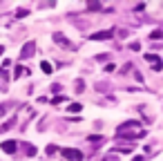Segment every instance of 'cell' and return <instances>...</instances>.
<instances>
[{
  "label": "cell",
  "instance_id": "cell-8",
  "mask_svg": "<svg viewBox=\"0 0 163 161\" xmlns=\"http://www.w3.org/2000/svg\"><path fill=\"white\" fill-rule=\"evenodd\" d=\"M40 70H43L45 74H52V65H49L47 61H43V63H40Z\"/></svg>",
  "mask_w": 163,
  "mask_h": 161
},
{
  "label": "cell",
  "instance_id": "cell-12",
  "mask_svg": "<svg viewBox=\"0 0 163 161\" xmlns=\"http://www.w3.org/2000/svg\"><path fill=\"white\" fill-rule=\"evenodd\" d=\"M25 152L29 154V157H34V154H36V148H34V146H27V148H25Z\"/></svg>",
  "mask_w": 163,
  "mask_h": 161
},
{
  "label": "cell",
  "instance_id": "cell-10",
  "mask_svg": "<svg viewBox=\"0 0 163 161\" xmlns=\"http://www.w3.org/2000/svg\"><path fill=\"white\" fill-rule=\"evenodd\" d=\"M83 90H85V83L78 78V80H76V92H83Z\"/></svg>",
  "mask_w": 163,
  "mask_h": 161
},
{
  "label": "cell",
  "instance_id": "cell-3",
  "mask_svg": "<svg viewBox=\"0 0 163 161\" xmlns=\"http://www.w3.org/2000/svg\"><path fill=\"white\" fill-rule=\"evenodd\" d=\"M112 34H114V29H105V31H96V34H92V40H107V38H112Z\"/></svg>",
  "mask_w": 163,
  "mask_h": 161
},
{
  "label": "cell",
  "instance_id": "cell-11",
  "mask_svg": "<svg viewBox=\"0 0 163 161\" xmlns=\"http://www.w3.org/2000/svg\"><path fill=\"white\" fill-rule=\"evenodd\" d=\"M130 49H132V51H139V49H141V43H136V40L130 43Z\"/></svg>",
  "mask_w": 163,
  "mask_h": 161
},
{
  "label": "cell",
  "instance_id": "cell-13",
  "mask_svg": "<svg viewBox=\"0 0 163 161\" xmlns=\"http://www.w3.org/2000/svg\"><path fill=\"white\" fill-rule=\"evenodd\" d=\"M0 78H2V80H9V74H7V70H2V67H0Z\"/></svg>",
  "mask_w": 163,
  "mask_h": 161
},
{
  "label": "cell",
  "instance_id": "cell-5",
  "mask_svg": "<svg viewBox=\"0 0 163 161\" xmlns=\"http://www.w3.org/2000/svg\"><path fill=\"white\" fill-rule=\"evenodd\" d=\"M143 56H145V61H150V63L154 65V72L161 70V58H159L156 54H143Z\"/></svg>",
  "mask_w": 163,
  "mask_h": 161
},
{
  "label": "cell",
  "instance_id": "cell-16",
  "mask_svg": "<svg viewBox=\"0 0 163 161\" xmlns=\"http://www.w3.org/2000/svg\"><path fill=\"white\" fill-rule=\"evenodd\" d=\"M2 51H5V47H2V45H0V54H2Z\"/></svg>",
  "mask_w": 163,
  "mask_h": 161
},
{
  "label": "cell",
  "instance_id": "cell-9",
  "mask_svg": "<svg viewBox=\"0 0 163 161\" xmlns=\"http://www.w3.org/2000/svg\"><path fill=\"white\" fill-rule=\"evenodd\" d=\"M161 36H163V34H161V29H154V31H152V36H150V38H152V40H159Z\"/></svg>",
  "mask_w": 163,
  "mask_h": 161
},
{
  "label": "cell",
  "instance_id": "cell-7",
  "mask_svg": "<svg viewBox=\"0 0 163 161\" xmlns=\"http://www.w3.org/2000/svg\"><path fill=\"white\" fill-rule=\"evenodd\" d=\"M67 110H69V112H76V114H78V112L83 110V105H81V103H69V107H67Z\"/></svg>",
  "mask_w": 163,
  "mask_h": 161
},
{
  "label": "cell",
  "instance_id": "cell-6",
  "mask_svg": "<svg viewBox=\"0 0 163 161\" xmlns=\"http://www.w3.org/2000/svg\"><path fill=\"white\" fill-rule=\"evenodd\" d=\"M54 43H58V45H63V47H74V45H72V43H69V40H67V38L63 36V34H56V36H54Z\"/></svg>",
  "mask_w": 163,
  "mask_h": 161
},
{
  "label": "cell",
  "instance_id": "cell-4",
  "mask_svg": "<svg viewBox=\"0 0 163 161\" xmlns=\"http://www.w3.org/2000/svg\"><path fill=\"white\" fill-rule=\"evenodd\" d=\"M0 148H2V152H7V154H14L16 150H18L16 141H2V143H0Z\"/></svg>",
  "mask_w": 163,
  "mask_h": 161
},
{
  "label": "cell",
  "instance_id": "cell-2",
  "mask_svg": "<svg viewBox=\"0 0 163 161\" xmlns=\"http://www.w3.org/2000/svg\"><path fill=\"white\" fill-rule=\"evenodd\" d=\"M34 51H36V43H34V40H29V43L22 45V49H20V58H31Z\"/></svg>",
  "mask_w": 163,
  "mask_h": 161
},
{
  "label": "cell",
  "instance_id": "cell-15",
  "mask_svg": "<svg viewBox=\"0 0 163 161\" xmlns=\"http://www.w3.org/2000/svg\"><path fill=\"white\" fill-rule=\"evenodd\" d=\"M132 161H145V159H143V157H134Z\"/></svg>",
  "mask_w": 163,
  "mask_h": 161
},
{
  "label": "cell",
  "instance_id": "cell-1",
  "mask_svg": "<svg viewBox=\"0 0 163 161\" xmlns=\"http://www.w3.org/2000/svg\"><path fill=\"white\" fill-rule=\"evenodd\" d=\"M63 157L67 161H83V152L76 148H63Z\"/></svg>",
  "mask_w": 163,
  "mask_h": 161
},
{
  "label": "cell",
  "instance_id": "cell-14",
  "mask_svg": "<svg viewBox=\"0 0 163 161\" xmlns=\"http://www.w3.org/2000/svg\"><path fill=\"white\" fill-rule=\"evenodd\" d=\"M56 150H58V148H56V146H54V143H49V146H47V154H54Z\"/></svg>",
  "mask_w": 163,
  "mask_h": 161
}]
</instances>
